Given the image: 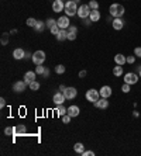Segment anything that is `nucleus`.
Listing matches in <instances>:
<instances>
[{"label": "nucleus", "mask_w": 141, "mask_h": 156, "mask_svg": "<svg viewBox=\"0 0 141 156\" xmlns=\"http://www.w3.org/2000/svg\"><path fill=\"white\" fill-rule=\"evenodd\" d=\"M31 60H33V63L37 66V65H42L45 62V52L44 51H35L31 56Z\"/></svg>", "instance_id": "7ed1b4c3"}, {"label": "nucleus", "mask_w": 141, "mask_h": 156, "mask_svg": "<svg viewBox=\"0 0 141 156\" xmlns=\"http://www.w3.org/2000/svg\"><path fill=\"white\" fill-rule=\"evenodd\" d=\"M82 155H83V156H94V152H92V151H85Z\"/></svg>", "instance_id": "ea45409f"}, {"label": "nucleus", "mask_w": 141, "mask_h": 156, "mask_svg": "<svg viewBox=\"0 0 141 156\" xmlns=\"http://www.w3.org/2000/svg\"><path fill=\"white\" fill-rule=\"evenodd\" d=\"M56 24H58V27L61 28V30H68L70 25L69 17L68 16H62V17H59V19L56 20Z\"/></svg>", "instance_id": "0eeeda50"}, {"label": "nucleus", "mask_w": 141, "mask_h": 156, "mask_svg": "<svg viewBox=\"0 0 141 156\" xmlns=\"http://www.w3.org/2000/svg\"><path fill=\"white\" fill-rule=\"evenodd\" d=\"M64 9H65V3L62 0H54V3H52L54 13H61V11H64Z\"/></svg>", "instance_id": "9d476101"}, {"label": "nucleus", "mask_w": 141, "mask_h": 156, "mask_svg": "<svg viewBox=\"0 0 141 156\" xmlns=\"http://www.w3.org/2000/svg\"><path fill=\"white\" fill-rule=\"evenodd\" d=\"M76 34H78V32H69V31H68V40H69V41H75V40H76Z\"/></svg>", "instance_id": "f704fd0d"}, {"label": "nucleus", "mask_w": 141, "mask_h": 156, "mask_svg": "<svg viewBox=\"0 0 141 156\" xmlns=\"http://www.w3.org/2000/svg\"><path fill=\"white\" fill-rule=\"evenodd\" d=\"M27 132V127L26 125H17V127H14V135H24V134Z\"/></svg>", "instance_id": "6ab92c4d"}, {"label": "nucleus", "mask_w": 141, "mask_h": 156, "mask_svg": "<svg viewBox=\"0 0 141 156\" xmlns=\"http://www.w3.org/2000/svg\"><path fill=\"white\" fill-rule=\"evenodd\" d=\"M134 55L138 56V58H141V46H137L136 49H134Z\"/></svg>", "instance_id": "4c0bfd02"}, {"label": "nucleus", "mask_w": 141, "mask_h": 156, "mask_svg": "<svg viewBox=\"0 0 141 156\" xmlns=\"http://www.w3.org/2000/svg\"><path fill=\"white\" fill-rule=\"evenodd\" d=\"M89 19L93 21V23H96V21H99L100 20V13H99V9L98 10H92L89 14Z\"/></svg>", "instance_id": "aec40b11"}, {"label": "nucleus", "mask_w": 141, "mask_h": 156, "mask_svg": "<svg viewBox=\"0 0 141 156\" xmlns=\"http://www.w3.org/2000/svg\"><path fill=\"white\" fill-rule=\"evenodd\" d=\"M68 31H69V32H78V28H76L75 25H69Z\"/></svg>", "instance_id": "a19ab883"}, {"label": "nucleus", "mask_w": 141, "mask_h": 156, "mask_svg": "<svg viewBox=\"0 0 141 156\" xmlns=\"http://www.w3.org/2000/svg\"><path fill=\"white\" fill-rule=\"evenodd\" d=\"M24 56H26V51L23 49V48H16V49L13 51V58L14 59H24Z\"/></svg>", "instance_id": "ddd939ff"}, {"label": "nucleus", "mask_w": 141, "mask_h": 156, "mask_svg": "<svg viewBox=\"0 0 141 156\" xmlns=\"http://www.w3.org/2000/svg\"><path fill=\"white\" fill-rule=\"evenodd\" d=\"M62 93H64V96H65L66 100H74V99L78 96V90H76L75 87H66Z\"/></svg>", "instance_id": "6e6552de"}, {"label": "nucleus", "mask_w": 141, "mask_h": 156, "mask_svg": "<svg viewBox=\"0 0 141 156\" xmlns=\"http://www.w3.org/2000/svg\"><path fill=\"white\" fill-rule=\"evenodd\" d=\"M127 63H130V65H134L136 63V55L134 56H127Z\"/></svg>", "instance_id": "e433bc0d"}, {"label": "nucleus", "mask_w": 141, "mask_h": 156, "mask_svg": "<svg viewBox=\"0 0 141 156\" xmlns=\"http://www.w3.org/2000/svg\"><path fill=\"white\" fill-rule=\"evenodd\" d=\"M45 27H47V24L42 23V21H37V24H35V27H34V30L37 32H42L44 30H45Z\"/></svg>", "instance_id": "b1692460"}, {"label": "nucleus", "mask_w": 141, "mask_h": 156, "mask_svg": "<svg viewBox=\"0 0 141 156\" xmlns=\"http://www.w3.org/2000/svg\"><path fill=\"white\" fill-rule=\"evenodd\" d=\"M42 76H44V78H48V76H50V69H45V72H44V75H42Z\"/></svg>", "instance_id": "c03bdc74"}, {"label": "nucleus", "mask_w": 141, "mask_h": 156, "mask_svg": "<svg viewBox=\"0 0 141 156\" xmlns=\"http://www.w3.org/2000/svg\"><path fill=\"white\" fill-rule=\"evenodd\" d=\"M133 115H134L136 118H138V117H140V113H138V111H133Z\"/></svg>", "instance_id": "a18cd8bd"}, {"label": "nucleus", "mask_w": 141, "mask_h": 156, "mask_svg": "<svg viewBox=\"0 0 141 156\" xmlns=\"http://www.w3.org/2000/svg\"><path fill=\"white\" fill-rule=\"evenodd\" d=\"M30 56H31V55H30V54H27V52H26V56H24V59H28Z\"/></svg>", "instance_id": "de8ad7c7"}, {"label": "nucleus", "mask_w": 141, "mask_h": 156, "mask_svg": "<svg viewBox=\"0 0 141 156\" xmlns=\"http://www.w3.org/2000/svg\"><path fill=\"white\" fill-rule=\"evenodd\" d=\"M78 1L76 0H68L65 3V14L68 17H72V16H76L78 14Z\"/></svg>", "instance_id": "f257e3e1"}, {"label": "nucleus", "mask_w": 141, "mask_h": 156, "mask_svg": "<svg viewBox=\"0 0 141 156\" xmlns=\"http://www.w3.org/2000/svg\"><path fill=\"white\" fill-rule=\"evenodd\" d=\"M123 73H124V69H123L122 65H116V66L113 68V75H114V76L120 78V76H122Z\"/></svg>", "instance_id": "412c9836"}, {"label": "nucleus", "mask_w": 141, "mask_h": 156, "mask_svg": "<svg viewBox=\"0 0 141 156\" xmlns=\"http://www.w3.org/2000/svg\"><path fill=\"white\" fill-rule=\"evenodd\" d=\"M94 104V107L96 108H100V110H106L109 107V101H107V99H104V97H100L96 103H93Z\"/></svg>", "instance_id": "f8f14e48"}, {"label": "nucleus", "mask_w": 141, "mask_h": 156, "mask_svg": "<svg viewBox=\"0 0 141 156\" xmlns=\"http://www.w3.org/2000/svg\"><path fill=\"white\" fill-rule=\"evenodd\" d=\"M45 69H47V68H44L42 65H37V68H35V73H37V75H44Z\"/></svg>", "instance_id": "c756f323"}, {"label": "nucleus", "mask_w": 141, "mask_h": 156, "mask_svg": "<svg viewBox=\"0 0 141 156\" xmlns=\"http://www.w3.org/2000/svg\"><path fill=\"white\" fill-rule=\"evenodd\" d=\"M89 7L92 10H98L99 9V3L96 1V0H90V1H89Z\"/></svg>", "instance_id": "7c9ffc66"}, {"label": "nucleus", "mask_w": 141, "mask_h": 156, "mask_svg": "<svg viewBox=\"0 0 141 156\" xmlns=\"http://www.w3.org/2000/svg\"><path fill=\"white\" fill-rule=\"evenodd\" d=\"M50 31H51V34L52 35H58V34H59V31H61V28L58 27V24H54V25H52L51 28H50Z\"/></svg>", "instance_id": "a878e982"}, {"label": "nucleus", "mask_w": 141, "mask_h": 156, "mask_svg": "<svg viewBox=\"0 0 141 156\" xmlns=\"http://www.w3.org/2000/svg\"><path fill=\"white\" fill-rule=\"evenodd\" d=\"M28 25V27H35V24H37V20L33 19V17H30V19H27V23H26Z\"/></svg>", "instance_id": "c85d7f7f"}, {"label": "nucleus", "mask_w": 141, "mask_h": 156, "mask_svg": "<svg viewBox=\"0 0 141 156\" xmlns=\"http://www.w3.org/2000/svg\"><path fill=\"white\" fill-rule=\"evenodd\" d=\"M85 97H86V100L90 101V103H96V101L100 99V93H99L96 89H89V90L86 92V94H85Z\"/></svg>", "instance_id": "20e7f679"}, {"label": "nucleus", "mask_w": 141, "mask_h": 156, "mask_svg": "<svg viewBox=\"0 0 141 156\" xmlns=\"http://www.w3.org/2000/svg\"><path fill=\"white\" fill-rule=\"evenodd\" d=\"M56 113L61 115V117H64L65 114H68V108H65V106L64 104H59V106H56Z\"/></svg>", "instance_id": "5701e85b"}, {"label": "nucleus", "mask_w": 141, "mask_h": 156, "mask_svg": "<svg viewBox=\"0 0 141 156\" xmlns=\"http://www.w3.org/2000/svg\"><path fill=\"white\" fill-rule=\"evenodd\" d=\"M130 90H131V86H130V84L124 83V84L122 86V92H123V93H128Z\"/></svg>", "instance_id": "473e14b6"}, {"label": "nucleus", "mask_w": 141, "mask_h": 156, "mask_svg": "<svg viewBox=\"0 0 141 156\" xmlns=\"http://www.w3.org/2000/svg\"><path fill=\"white\" fill-rule=\"evenodd\" d=\"M82 23H83L85 25H90V24L93 23V21H92V20H90L89 17H88V19H82Z\"/></svg>", "instance_id": "58836bf2"}, {"label": "nucleus", "mask_w": 141, "mask_h": 156, "mask_svg": "<svg viewBox=\"0 0 141 156\" xmlns=\"http://www.w3.org/2000/svg\"><path fill=\"white\" fill-rule=\"evenodd\" d=\"M86 75H88V72H86V70H80V72H79V78H85Z\"/></svg>", "instance_id": "37998d69"}, {"label": "nucleus", "mask_w": 141, "mask_h": 156, "mask_svg": "<svg viewBox=\"0 0 141 156\" xmlns=\"http://www.w3.org/2000/svg\"><path fill=\"white\" fill-rule=\"evenodd\" d=\"M35 76H37V73H35V70H30V72H26V75H24V80H26V83L27 84H30L31 82H34L35 80Z\"/></svg>", "instance_id": "dca6fc26"}, {"label": "nucleus", "mask_w": 141, "mask_h": 156, "mask_svg": "<svg viewBox=\"0 0 141 156\" xmlns=\"http://www.w3.org/2000/svg\"><path fill=\"white\" fill-rule=\"evenodd\" d=\"M55 73H58V75L65 73V66H64V65H56L55 66Z\"/></svg>", "instance_id": "cd10ccee"}, {"label": "nucleus", "mask_w": 141, "mask_h": 156, "mask_svg": "<svg viewBox=\"0 0 141 156\" xmlns=\"http://www.w3.org/2000/svg\"><path fill=\"white\" fill-rule=\"evenodd\" d=\"M56 40L58 41H65V40H68V30H61L59 34L56 35Z\"/></svg>", "instance_id": "4be33fe9"}, {"label": "nucleus", "mask_w": 141, "mask_h": 156, "mask_svg": "<svg viewBox=\"0 0 141 156\" xmlns=\"http://www.w3.org/2000/svg\"><path fill=\"white\" fill-rule=\"evenodd\" d=\"M124 7H123L120 3H113L112 6H110V9H109V13H110V16H113L114 19L116 17H122L123 14H124Z\"/></svg>", "instance_id": "f03ea898"}, {"label": "nucleus", "mask_w": 141, "mask_h": 156, "mask_svg": "<svg viewBox=\"0 0 141 156\" xmlns=\"http://www.w3.org/2000/svg\"><path fill=\"white\" fill-rule=\"evenodd\" d=\"M65 96H64V93L62 92H58L54 94V97H52V101H54V104L55 106H59V104H64V101H65Z\"/></svg>", "instance_id": "9b49d317"}, {"label": "nucleus", "mask_w": 141, "mask_h": 156, "mask_svg": "<svg viewBox=\"0 0 141 156\" xmlns=\"http://www.w3.org/2000/svg\"><path fill=\"white\" fill-rule=\"evenodd\" d=\"M74 149H75V152L76 153H83L85 152V146H83V143H80V142H76L75 145H74Z\"/></svg>", "instance_id": "393cba45"}, {"label": "nucleus", "mask_w": 141, "mask_h": 156, "mask_svg": "<svg viewBox=\"0 0 141 156\" xmlns=\"http://www.w3.org/2000/svg\"><path fill=\"white\" fill-rule=\"evenodd\" d=\"M138 76H140V79H141V66L138 68Z\"/></svg>", "instance_id": "09e8293b"}, {"label": "nucleus", "mask_w": 141, "mask_h": 156, "mask_svg": "<svg viewBox=\"0 0 141 156\" xmlns=\"http://www.w3.org/2000/svg\"><path fill=\"white\" fill-rule=\"evenodd\" d=\"M45 24H47V27H48V28H51L52 25H54V24H56V21H55L54 19H48L47 21H45Z\"/></svg>", "instance_id": "c9c22d12"}, {"label": "nucleus", "mask_w": 141, "mask_h": 156, "mask_svg": "<svg viewBox=\"0 0 141 156\" xmlns=\"http://www.w3.org/2000/svg\"><path fill=\"white\" fill-rule=\"evenodd\" d=\"M79 113H80V110H79V107L78 106H69L68 107V114H69L72 118H74V117H78Z\"/></svg>", "instance_id": "f3484780"}, {"label": "nucleus", "mask_w": 141, "mask_h": 156, "mask_svg": "<svg viewBox=\"0 0 141 156\" xmlns=\"http://www.w3.org/2000/svg\"><path fill=\"white\" fill-rule=\"evenodd\" d=\"M114 62H116V65H124L127 63V56H124L123 54H117V55L114 56Z\"/></svg>", "instance_id": "a211bd4d"}, {"label": "nucleus", "mask_w": 141, "mask_h": 156, "mask_svg": "<svg viewBox=\"0 0 141 156\" xmlns=\"http://www.w3.org/2000/svg\"><path fill=\"white\" fill-rule=\"evenodd\" d=\"M138 79H140V76L137 73H133V72H128V73L124 75V83H127V84H136L137 82H138Z\"/></svg>", "instance_id": "423d86ee"}, {"label": "nucleus", "mask_w": 141, "mask_h": 156, "mask_svg": "<svg viewBox=\"0 0 141 156\" xmlns=\"http://www.w3.org/2000/svg\"><path fill=\"white\" fill-rule=\"evenodd\" d=\"M112 25H113L114 30H117L118 31V30H122V28L124 27V21L122 20V17H116V19L112 21Z\"/></svg>", "instance_id": "2eb2a0df"}, {"label": "nucleus", "mask_w": 141, "mask_h": 156, "mask_svg": "<svg viewBox=\"0 0 141 156\" xmlns=\"http://www.w3.org/2000/svg\"><path fill=\"white\" fill-rule=\"evenodd\" d=\"M27 86H28V84L26 83V80H19V82H16L13 84V90L16 93H23Z\"/></svg>", "instance_id": "1a4fd4ad"}, {"label": "nucleus", "mask_w": 141, "mask_h": 156, "mask_svg": "<svg viewBox=\"0 0 141 156\" xmlns=\"http://www.w3.org/2000/svg\"><path fill=\"white\" fill-rule=\"evenodd\" d=\"M4 134L7 135V137H11V135H14V127H7V128L4 129Z\"/></svg>", "instance_id": "2f4dec72"}, {"label": "nucleus", "mask_w": 141, "mask_h": 156, "mask_svg": "<svg viewBox=\"0 0 141 156\" xmlns=\"http://www.w3.org/2000/svg\"><path fill=\"white\" fill-rule=\"evenodd\" d=\"M4 107H6V100L2 97V99H0V108H4Z\"/></svg>", "instance_id": "79ce46f5"}, {"label": "nucleus", "mask_w": 141, "mask_h": 156, "mask_svg": "<svg viewBox=\"0 0 141 156\" xmlns=\"http://www.w3.org/2000/svg\"><path fill=\"white\" fill-rule=\"evenodd\" d=\"M65 86H64V84H61V86H59V90H61V92H64V90H65Z\"/></svg>", "instance_id": "49530a36"}, {"label": "nucleus", "mask_w": 141, "mask_h": 156, "mask_svg": "<svg viewBox=\"0 0 141 156\" xmlns=\"http://www.w3.org/2000/svg\"><path fill=\"white\" fill-rule=\"evenodd\" d=\"M70 118H72V117H70L69 114H65L64 117H62V122H64V124H69V122H70Z\"/></svg>", "instance_id": "72a5a7b5"}, {"label": "nucleus", "mask_w": 141, "mask_h": 156, "mask_svg": "<svg viewBox=\"0 0 141 156\" xmlns=\"http://www.w3.org/2000/svg\"><path fill=\"white\" fill-rule=\"evenodd\" d=\"M90 11H92V9L89 7V4H80L79 9H78V17L79 19H88Z\"/></svg>", "instance_id": "39448f33"}, {"label": "nucleus", "mask_w": 141, "mask_h": 156, "mask_svg": "<svg viewBox=\"0 0 141 156\" xmlns=\"http://www.w3.org/2000/svg\"><path fill=\"white\" fill-rule=\"evenodd\" d=\"M28 87H30V90L35 92V90H38V89H40V83H38L37 80H34V82H31L30 84H28Z\"/></svg>", "instance_id": "bb28decb"}, {"label": "nucleus", "mask_w": 141, "mask_h": 156, "mask_svg": "<svg viewBox=\"0 0 141 156\" xmlns=\"http://www.w3.org/2000/svg\"><path fill=\"white\" fill-rule=\"evenodd\" d=\"M99 93H100V97H104V99H109V97L112 96V87L110 86H103V87L99 90Z\"/></svg>", "instance_id": "4468645a"}]
</instances>
